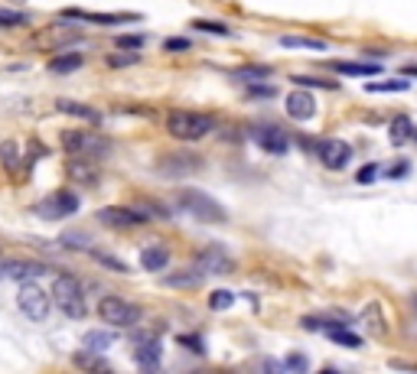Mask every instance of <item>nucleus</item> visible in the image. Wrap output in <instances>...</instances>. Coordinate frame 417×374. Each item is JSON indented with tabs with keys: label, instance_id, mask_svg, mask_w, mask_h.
<instances>
[{
	"label": "nucleus",
	"instance_id": "f8f14e48",
	"mask_svg": "<svg viewBox=\"0 0 417 374\" xmlns=\"http://www.w3.org/2000/svg\"><path fill=\"white\" fill-rule=\"evenodd\" d=\"M287 114L294 117V121H310V117H317V101L313 95L297 88V92L287 95Z\"/></svg>",
	"mask_w": 417,
	"mask_h": 374
},
{
	"label": "nucleus",
	"instance_id": "423d86ee",
	"mask_svg": "<svg viewBox=\"0 0 417 374\" xmlns=\"http://www.w3.org/2000/svg\"><path fill=\"white\" fill-rule=\"evenodd\" d=\"M202 169V156L189 150H179V153H167L157 160V173L160 176H170V179H183V176H196Z\"/></svg>",
	"mask_w": 417,
	"mask_h": 374
},
{
	"label": "nucleus",
	"instance_id": "ddd939ff",
	"mask_svg": "<svg viewBox=\"0 0 417 374\" xmlns=\"http://www.w3.org/2000/svg\"><path fill=\"white\" fill-rule=\"evenodd\" d=\"M255 140L261 144V150H268V153H287V146H290V137H287L280 127H270V124L255 130Z\"/></svg>",
	"mask_w": 417,
	"mask_h": 374
},
{
	"label": "nucleus",
	"instance_id": "6e6552de",
	"mask_svg": "<svg viewBox=\"0 0 417 374\" xmlns=\"http://www.w3.org/2000/svg\"><path fill=\"white\" fill-rule=\"evenodd\" d=\"M62 144L72 156H105L108 153V144L95 134H78V130H69V134H62Z\"/></svg>",
	"mask_w": 417,
	"mask_h": 374
},
{
	"label": "nucleus",
	"instance_id": "f3484780",
	"mask_svg": "<svg viewBox=\"0 0 417 374\" xmlns=\"http://www.w3.org/2000/svg\"><path fill=\"white\" fill-rule=\"evenodd\" d=\"M339 75H381V62H332Z\"/></svg>",
	"mask_w": 417,
	"mask_h": 374
},
{
	"label": "nucleus",
	"instance_id": "79ce46f5",
	"mask_svg": "<svg viewBox=\"0 0 417 374\" xmlns=\"http://www.w3.org/2000/svg\"><path fill=\"white\" fill-rule=\"evenodd\" d=\"M111 65H115V69H121V65H134V62H137V55H131V59H127V55H111Z\"/></svg>",
	"mask_w": 417,
	"mask_h": 374
},
{
	"label": "nucleus",
	"instance_id": "2eb2a0df",
	"mask_svg": "<svg viewBox=\"0 0 417 374\" xmlns=\"http://www.w3.org/2000/svg\"><path fill=\"white\" fill-rule=\"evenodd\" d=\"M134 358H137L140 368H157L160 365V342H157V338H140Z\"/></svg>",
	"mask_w": 417,
	"mask_h": 374
},
{
	"label": "nucleus",
	"instance_id": "4468645a",
	"mask_svg": "<svg viewBox=\"0 0 417 374\" xmlns=\"http://www.w3.org/2000/svg\"><path fill=\"white\" fill-rule=\"evenodd\" d=\"M167 264H170V251H167V247L150 245L140 251V267L144 270H163Z\"/></svg>",
	"mask_w": 417,
	"mask_h": 374
},
{
	"label": "nucleus",
	"instance_id": "a211bd4d",
	"mask_svg": "<svg viewBox=\"0 0 417 374\" xmlns=\"http://www.w3.org/2000/svg\"><path fill=\"white\" fill-rule=\"evenodd\" d=\"M46 274V267L43 264H20V260H14V264H7V267L0 270V277H14V280H26V277H39Z\"/></svg>",
	"mask_w": 417,
	"mask_h": 374
},
{
	"label": "nucleus",
	"instance_id": "c9c22d12",
	"mask_svg": "<svg viewBox=\"0 0 417 374\" xmlns=\"http://www.w3.org/2000/svg\"><path fill=\"white\" fill-rule=\"evenodd\" d=\"M297 85H310V88H336V82H323V78H307V75H297Z\"/></svg>",
	"mask_w": 417,
	"mask_h": 374
},
{
	"label": "nucleus",
	"instance_id": "e433bc0d",
	"mask_svg": "<svg viewBox=\"0 0 417 374\" xmlns=\"http://www.w3.org/2000/svg\"><path fill=\"white\" fill-rule=\"evenodd\" d=\"M284 368H290V371H307V368H310V361L303 358V355H287Z\"/></svg>",
	"mask_w": 417,
	"mask_h": 374
},
{
	"label": "nucleus",
	"instance_id": "4c0bfd02",
	"mask_svg": "<svg viewBox=\"0 0 417 374\" xmlns=\"http://www.w3.org/2000/svg\"><path fill=\"white\" fill-rule=\"evenodd\" d=\"M95 257L105 264V267H111V270H117V274H127V267H124L121 260H115V257H108V254H95Z\"/></svg>",
	"mask_w": 417,
	"mask_h": 374
},
{
	"label": "nucleus",
	"instance_id": "4be33fe9",
	"mask_svg": "<svg viewBox=\"0 0 417 374\" xmlns=\"http://www.w3.org/2000/svg\"><path fill=\"white\" fill-rule=\"evenodd\" d=\"M280 46H284V49H317V53H326V39H313V36H280Z\"/></svg>",
	"mask_w": 417,
	"mask_h": 374
},
{
	"label": "nucleus",
	"instance_id": "a19ab883",
	"mask_svg": "<svg viewBox=\"0 0 417 374\" xmlns=\"http://www.w3.org/2000/svg\"><path fill=\"white\" fill-rule=\"evenodd\" d=\"M0 153H4V160H7L10 169H14L16 166V146L14 144H4V150H0Z\"/></svg>",
	"mask_w": 417,
	"mask_h": 374
},
{
	"label": "nucleus",
	"instance_id": "72a5a7b5",
	"mask_svg": "<svg viewBox=\"0 0 417 374\" xmlns=\"http://www.w3.org/2000/svg\"><path fill=\"white\" fill-rule=\"evenodd\" d=\"M359 183L362 186H369V183H375V179H379V163H369V166L365 169H359V176H356Z\"/></svg>",
	"mask_w": 417,
	"mask_h": 374
},
{
	"label": "nucleus",
	"instance_id": "6ab92c4d",
	"mask_svg": "<svg viewBox=\"0 0 417 374\" xmlns=\"http://www.w3.org/2000/svg\"><path fill=\"white\" fill-rule=\"evenodd\" d=\"M326 336H329L332 342L346 345V348H359V345H362V336H356V332H352V328H346L342 322H332V326L326 328Z\"/></svg>",
	"mask_w": 417,
	"mask_h": 374
},
{
	"label": "nucleus",
	"instance_id": "412c9836",
	"mask_svg": "<svg viewBox=\"0 0 417 374\" xmlns=\"http://www.w3.org/2000/svg\"><path fill=\"white\" fill-rule=\"evenodd\" d=\"M388 134H391V144H404V140L414 137V121H411L408 114H398L391 121V130H388Z\"/></svg>",
	"mask_w": 417,
	"mask_h": 374
},
{
	"label": "nucleus",
	"instance_id": "9b49d317",
	"mask_svg": "<svg viewBox=\"0 0 417 374\" xmlns=\"http://www.w3.org/2000/svg\"><path fill=\"white\" fill-rule=\"evenodd\" d=\"M320 160H323V166L329 169H342L349 160H352V146L346 144V140H323L320 144Z\"/></svg>",
	"mask_w": 417,
	"mask_h": 374
},
{
	"label": "nucleus",
	"instance_id": "7c9ffc66",
	"mask_svg": "<svg viewBox=\"0 0 417 374\" xmlns=\"http://www.w3.org/2000/svg\"><path fill=\"white\" fill-rule=\"evenodd\" d=\"M193 30H199V33H218V36H228V26H225V23H216V20H196V23H193Z\"/></svg>",
	"mask_w": 417,
	"mask_h": 374
},
{
	"label": "nucleus",
	"instance_id": "0eeeda50",
	"mask_svg": "<svg viewBox=\"0 0 417 374\" xmlns=\"http://www.w3.org/2000/svg\"><path fill=\"white\" fill-rule=\"evenodd\" d=\"M98 222L111 225V228H137V225L150 222V215L144 208H124V205H105L98 208Z\"/></svg>",
	"mask_w": 417,
	"mask_h": 374
},
{
	"label": "nucleus",
	"instance_id": "c756f323",
	"mask_svg": "<svg viewBox=\"0 0 417 374\" xmlns=\"http://www.w3.org/2000/svg\"><path fill=\"white\" fill-rule=\"evenodd\" d=\"M408 88V78H391V82H371L369 85V92H404Z\"/></svg>",
	"mask_w": 417,
	"mask_h": 374
},
{
	"label": "nucleus",
	"instance_id": "cd10ccee",
	"mask_svg": "<svg viewBox=\"0 0 417 374\" xmlns=\"http://www.w3.org/2000/svg\"><path fill=\"white\" fill-rule=\"evenodd\" d=\"M232 303H235V293H228V290L208 293V306H212V309H218V313H222V309H228Z\"/></svg>",
	"mask_w": 417,
	"mask_h": 374
},
{
	"label": "nucleus",
	"instance_id": "2f4dec72",
	"mask_svg": "<svg viewBox=\"0 0 417 374\" xmlns=\"http://www.w3.org/2000/svg\"><path fill=\"white\" fill-rule=\"evenodd\" d=\"M26 23V14L20 10H0V26H23Z\"/></svg>",
	"mask_w": 417,
	"mask_h": 374
},
{
	"label": "nucleus",
	"instance_id": "5701e85b",
	"mask_svg": "<svg viewBox=\"0 0 417 374\" xmlns=\"http://www.w3.org/2000/svg\"><path fill=\"white\" fill-rule=\"evenodd\" d=\"M82 65H85V62H82V55H75V53L53 55V62H49V69H53V72H59V75H65V72H78Z\"/></svg>",
	"mask_w": 417,
	"mask_h": 374
},
{
	"label": "nucleus",
	"instance_id": "c03bdc74",
	"mask_svg": "<svg viewBox=\"0 0 417 374\" xmlns=\"http://www.w3.org/2000/svg\"><path fill=\"white\" fill-rule=\"evenodd\" d=\"M167 49H189V39H170Z\"/></svg>",
	"mask_w": 417,
	"mask_h": 374
},
{
	"label": "nucleus",
	"instance_id": "a878e982",
	"mask_svg": "<svg viewBox=\"0 0 417 374\" xmlns=\"http://www.w3.org/2000/svg\"><path fill=\"white\" fill-rule=\"evenodd\" d=\"M365 326H369V332H375V336H385V322H381V309L379 303H371L369 309H365Z\"/></svg>",
	"mask_w": 417,
	"mask_h": 374
},
{
	"label": "nucleus",
	"instance_id": "39448f33",
	"mask_svg": "<svg viewBox=\"0 0 417 374\" xmlns=\"http://www.w3.org/2000/svg\"><path fill=\"white\" fill-rule=\"evenodd\" d=\"M16 303H20V309H23L33 322H46L49 309H53V293L39 290L33 280L30 283L23 280V287H20V293H16Z\"/></svg>",
	"mask_w": 417,
	"mask_h": 374
},
{
	"label": "nucleus",
	"instance_id": "f257e3e1",
	"mask_svg": "<svg viewBox=\"0 0 417 374\" xmlns=\"http://www.w3.org/2000/svg\"><path fill=\"white\" fill-rule=\"evenodd\" d=\"M176 208L179 212H186L189 218H196V222H212V225H222L228 215H225V208L218 205L216 199H208L206 192L199 189H183L176 192Z\"/></svg>",
	"mask_w": 417,
	"mask_h": 374
},
{
	"label": "nucleus",
	"instance_id": "c85d7f7f",
	"mask_svg": "<svg viewBox=\"0 0 417 374\" xmlns=\"http://www.w3.org/2000/svg\"><path fill=\"white\" fill-rule=\"evenodd\" d=\"M62 245L78 247V251H88V235H82V231H65V235H62Z\"/></svg>",
	"mask_w": 417,
	"mask_h": 374
},
{
	"label": "nucleus",
	"instance_id": "f704fd0d",
	"mask_svg": "<svg viewBox=\"0 0 417 374\" xmlns=\"http://www.w3.org/2000/svg\"><path fill=\"white\" fill-rule=\"evenodd\" d=\"M248 95H251V98H274V88H270V85H248Z\"/></svg>",
	"mask_w": 417,
	"mask_h": 374
},
{
	"label": "nucleus",
	"instance_id": "393cba45",
	"mask_svg": "<svg viewBox=\"0 0 417 374\" xmlns=\"http://www.w3.org/2000/svg\"><path fill=\"white\" fill-rule=\"evenodd\" d=\"M202 277L206 274H199V270H183V274H170L167 277V287H183V290H193V287H199L202 283Z\"/></svg>",
	"mask_w": 417,
	"mask_h": 374
},
{
	"label": "nucleus",
	"instance_id": "ea45409f",
	"mask_svg": "<svg viewBox=\"0 0 417 374\" xmlns=\"http://www.w3.org/2000/svg\"><path fill=\"white\" fill-rule=\"evenodd\" d=\"M179 345H189L193 351H202V338L199 336H179Z\"/></svg>",
	"mask_w": 417,
	"mask_h": 374
},
{
	"label": "nucleus",
	"instance_id": "1a4fd4ad",
	"mask_svg": "<svg viewBox=\"0 0 417 374\" xmlns=\"http://www.w3.org/2000/svg\"><path fill=\"white\" fill-rule=\"evenodd\" d=\"M196 270L199 274H232L235 270V260L222 251V247H206V251L196 254Z\"/></svg>",
	"mask_w": 417,
	"mask_h": 374
},
{
	"label": "nucleus",
	"instance_id": "b1692460",
	"mask_svg": "<svg viewBox=\"0 0 417 374\" xmlns=\"http://www.w3.org/2000/svg\"><path fill=\"white\" fill-rule=\"evenodd\" d=\"M62 111V114H72V117H82V121H98V111H95V107H88V105H75V101H59V105H56Z\"/></svg>",
	"mask_w": 417,
	"mask_h": 374
},
{
	"label": "nucleus",
	"instance_id": "9d476101",
	"mask_svg": "<svg viewBox=\"0 0 417 374\" xmlns=\"http://www.w3.org/2000/svg\"><path fill=\"white\" fill-rule=\"evenodd\" d=\"M36 212L43 215V218H65V215L78 212V196L75 192H56L53 199L39 202Z\"/></svg>",
	"mask_w": 417,
	"mask_h": 374
},
{
	"label": "nucleus",
	"instance_id": "37998d69",
	"mask_svg": "<svg viewBox=\"0 0 417 374\" xmlns=\"http://www.w3.org/2000/svg\"><path fill=\"white\" fill-rule=\"evenodd\" d=\"M408 173H411V166H408V163H398V166H394L388 176H391V179H401V176H408Z\"/></svg>",
	"mask_w": 417,
	"mask_h": 374
},
{
	"label": "nucleus",
	"instance_id": "bb28decb",
	"mask_svg": "<svg viewBox=\"0 0 417 374\" xmlns=\"http://www.w3.org/2000/svg\"><path fill=\"white\" fill-rule=\"evenodd\" d=\"M268 75H270L268 65H251V69H238V72H235V78H238V82H261V78H268Z\"/></svg>",
	"mask_w": 417,
	"mask_h": 374
},
{
	"label": "nucleus",
	"instance_id": "473e14b6",
	"mask_svg": "<svg viewBox=\"0 0 417 374\" xmlns=\"http://www.w3.org/2000/svg\"><path fill=\"white\" fill-rule=\"evenodd\" d=\"M92 355H95V351L85 348L82 355H75V365H82V368H105V371H108V365H105V361H98V358H92Z\"/></svg>",
	"mask_w": 417,
	"mask_h": 374
},
{
	"label": "nucleus",
	"instance_id": "7ed1b4c3",
	"mask_svg": "<svg viewBox=\"0 0 417 374\" xmlns=\"http://www.w3.org/2000/svg\"><path fill=\"white\" fill-rule=\"evenodd\" d=\"M167 130H170L173 140H199L216 130V121L208 114H199V111H173L167 117Z\"/></svg>",
	"mask_w": 417,
	"mask_h": 374
},
{
	"label": "nucleus",
	"instance_id": "aec40b11",
	"mask_svg": "<svg viewBox=\"0 0 417 374\" xmlns=\"http://www.w3.org/2000/svg\"><path fill=\"white\" fill-rule=\"evenodd\" d=\"M82 345L85 348H92V351H105V348H111L115 345V332H105V328H92V332H85V338H82Z\"/></svg>",
	"mask_w": 417,
	"mask_h": 374
},
{
	"label": "nucleus",
	"instance_id": "dca6fc26",
	"mask_svg": "<svg viewBox=\"0 0 417 374\" xmlns=\"http://www.w3.org/2000/svg\"><path fill=\"white\" fill-rule=\"evenodd\" d=\"M69 176L75 179V183H82V186H95V183H98V169L88 163V156H78V160H72L69 163Z\"/></svg>",
	"mask_w": 417,
	"mask_h": 374
},
{
	"label": "nucleus",
	"instance_id": "20e7f679",
	"mask_svg": "<svg viewBox=\"0 0 417 374\" xmlns=\"http://www.w3.org/2000/svg\"><path fill=\"white\" fill-rule=\"evenodd\" d=\"M98 316H101V322H108V326L127 328V326H137L140 322V306L127 303V299H121V296H105L98 303Z\"/></svg>",
	"mask_w": 417,
	"mask_h": 374
},
{
	"label": "nucleus",
	"instance_id": "58836bf2",
	"mask_svg": "<svg viewBox=\"0 0 417 374\" xmlns=\"http://www.w3.org/2000/svg\"><path fill=\"white\" fill-rule=\"evenodd\" d=\"M140 43H144V36H121L117 39V46H124V49H137Z\"/></svg>",
	"mask_w": 417,
	"mask_h": 374
},
{
	"label": "nucleus",
	"instance_id": "f03ea898",
	"mask_svg": "<svg viewBox=\"0 0 417 374\" xmlns=\"http://www.w3.org/2000/svg\"><path fill=\"white\" fill-rule=\"evenodd\" d=\"M53 303L59 306L69 319H85L88 306H85V293H82V283L72 274H59L53 280Z\"/></svg>",
	"mask_w": 417,
	"mask_h": 374
}]
</instances>
